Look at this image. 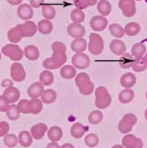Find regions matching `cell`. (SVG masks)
<instances>
[{
  "label": "cell",
  "mask_w": 147,
  "mask_h": 148,
  "mask_svg": "<svg viewBox=\"0 0 147 148\" xmlns=\"http://www.w3.org/2000/svg\"><path fill=\"white\" fill-rule=\"evenodd\" d=\"M39 82L42 83L44 86L51 85L54 82V74L50 71H48V69H45V71L40 73Z\"/></svg>",
  "instance_id": "f546056e"
},
{
  "label": "cell",
  "mask_w": 147,
  "mask_h": 148,
  "mask_svg": "<svg viewBox=\"0 0 147 148\" xmlns=\"http://www.w3.org/2000/svg\"><path fill=\"white\" fill-rule=\"evenodd\" d=\"M145 54H146V46L144 44L137 43L135 45H133L131 48V55L133 56V58H142L144 57Z\"/></svg>",
  "instance_id": "1f68e13d"
},
{
  "label": "cell",
  "mask_w": 147,
  "mask_h": 148,
  "mask_svg": "<svg viewBox=\"0 0 147 148\" xmlns=\"http://www.w3.org/2000/svg\"><path fill=\"white\" fill-rule=\"evenodd\" d=\"M95 106L98 109H105L110 106L112 97L105 86H98L94 91Z\"/></svg>",
  "instance_id": "7a4b0ae2"
},
{
  "label": "cell",
  "mask_w": 147,
  "mask_h": 148,
  "mask_svg": "<svg viewBox=\"0 0 147 148\" xmlns=\"http://www.w3.org/2000/svg\"><path fill=\"white\" fill-rule=\"evenodd\" d=\"M23 38L20 28L18 26H15L8 32V39L11 44H17Z\"/></svg>",
  "instance_id": "7402d4cb"
},
{
  "label": "cell",
  "mask_w": 147,
  "mask_h": 148,
  "mask_svg": "<svg viewBox=\"0 0 147 148\" xmlns=\"http://www.w3.org/2000/svg\"><path fill=\"white\" fill-rule=\"evenodd\" d=\"M136 76L131 72H128L123 74L120 77V84L122 87H124L125 89L128 88H131L135 85L136 83Z\"/></svg>",
  "instance_id": "d6986e66"
},
{
  "label": "cell",
  "mask_w": 147,
  "mask_h": 148,
  "mask_svg": "<svg viewBox=\"0 0 147 148\" xmlns=\"http://www.w3.org/2000/svg\"><path fill=\"white\" fill-rule=\"evenodd\" d=\"M107 23L108 21L107 18L99 15V16H94L91 18L90 26L95 32H102L107 27Z\"/></svg>",
  "instance_id": "7c38bea8"
},
{
  "label": "cell",
  "mask_w": 147,
  "mask_h": 148,
  "mask_svg": "<svg viewBox=\"0 0 147 148\" xmlns=\"http://www.w3.org/2000/svg\"><path fill=\"white\" fill-rule=\"evenodd\" d=\"M47 136L51 142L57 143L58 141L61 140V138L63 136V131H62V129L58 126H52L51 128L48 129Z\"/></svg>",
  "instance_id": "44dd1931"
},
{
  "label": "cell",
  "mask_w": 147,
  "mask_h": 148,
  "mask_svg": "<svg viewBox=\"0 0 147 148\" xmlns=\"http://www.w3.org/2000/svg\"><path fill=\"white\" fill-rule=\"evenodd\" d=\"M111 4L108 1V0H100L97 3V10L100 13L101 16L107 17L108 16L110 12H111Z\"/></svg>",
  "instance_id": "f1b7e54d"
},
{
  "label": "cell",
  "mask_w": 147,
  "mask_h": 148,
  "mask_svg": "<svg viewBox=\"0 0 147 148\" xmlns=\"http://www.w3.org/2000/svg\"><path fill=\"white\" fill-rule=\"evenodd\" d=\"M1 58H2V52L0 51V60H1Z\"/></svg>",
  "instance_id": "91938a15"
},
{
  "label": "cell",
  "mask_w": 147,
  "mask_h": 148,
  "mask_svg": "<svg viewBox=\"0 0 147 148\" xmlns=\"http://www.w3.org/2000/svg\"><path fill=\"white\" fill-rule=\"evenodd\" d=\"M53 23L50 21L49 20H46V18H44V20H41L38 24H37V29L40 34H42L44 35H46L51 34L53 31Z\"/></svg>",
  "instance_id": "ffe728a7"
},
{
  "label": "cell",
  "mask_w": 147,
  "mask_h": 148,
  "mask_svg": "<svg viewBox=\"0 0 147 148\" xmlns=\"http://www.w3.org/2000/svg\"><path fill=\"white\" fill-rule=\"evenodd\" d=\"M67 61L66 52L61 51H53V55L51 58H45L43 61V67L44 69L51 71V69H57L58 68L63 67V65Z\"/></svg>",
  "instance_id": "6da1fadb"
},
{
  "label": "cell",
  "mask_w": 147,
  "mask_h": 148,
  "mask_svg": "<svg viewBox=\"0 0 147 148\" xmlns=\"http://www.w3.org/2000/svg\"><path fill=\"white\" fill-rule=\"evenodd\" d=\"M144 58L146 59V61H147V52H146V54L144 55Z\"/></svg>",
  "instance_id": "680465c9"
},
{
  "label": "cell",
  "mask_w": 147,
  "mask_h": 148,
  "mask_svg": "<svg viewBox=\"0 0 147 148\" xmlns=\"http://www.w3.org/2000/svg\"><path fill=\"white\" fill-rule=\"evenodd\" d=\"M74 6L78 9H86L88 7L94 6L95 4H97V0H73Z\"/></svg>",
  "instance_id": "60d3db41"
},
{
  "label": "cell",
  "mask_w": 147,
  "mask_h": 148,
  "mask_svg": "<svg viewBox=\"0 0 147 148\" xmlns=\"http://www.w3.org/2000/svg\"><path fill=\"white\" fill-rule=\"evenodd\" d=\"M103 113L100 110H94L89 114L88 116V120L91 124L93 125H97L103 120Z\"/></svg>",
  "instance_id": "ab89813d"
},
{
  "label": "cell",
  "mask_w": 147,
  "mask_h": 148,
  "mask_svg": "<svg viewBox=\"0 0 147 148\" xmlns=\"http://www.w3.org/2000/svg\"><path fill=\"white\" fill-rule=\"evenodd\" d=\"M42 14L44 18H46V20H49L51 21L53 18L56 17V9L53 6L51 5H48V4H44L43 7H42Z\"/></svg>",
  "instance_id": "8d00e7d4"
},
{
  "label": "cell",
  "mask_w": 147,
  "mask_h": 148,
  "mask_svg": "<svg viewBox=\"0 0 147 148\" xmlns=\"http://www.w3.org/2000/svg\"><path fill=\"white\" fill-rule=\"evenodd\" d=\"M86 131H87L86 127H84L83 125L80 122H76L73 124L70 128V134L73 138L80 139L84 135Z\"/></svg>",
  "instance_id": "cb8c5ba5"
},
{
  "label": "cell",
  "mask_w": 147,
  "mask_h": 148,
  "mask_svg": "<svg viewBox=\"0 0 147 148\" xmlns=\"http://www.w3.org/2000/svg\"><path fill=\"white\" fill-rule=\"evenodd\" d=\"M18 108H19L21 113L23 114H29L31 112V100H27V99H22L19 102V104L17 105Z\"/></svg>",
  "instance_id": "f6af8a7d"
},
{
  "label": "cell",
  "mask_w": 147,
  "mask_h": 148,
  "mask_svg": "<svg viewBox=\"0 0 147 148\" xmlns=\"http://www.w3.org/2000/svg\"><path fill=\"white\" fill-rule=\"evenodd\" d=\"M17 14L22 21H30L34 17V9L29 4H21L17 9Z\"/></svg>",
  "instance_id": "4fadbf2b"
},
{
  "label": "cell",
  "mask_w": 147,
  "mask_h": 148,
  "mask_svg": "<svg viewBox=\"0 0 147 148\" xmlns=\"http://www.w3.org/2000/svg\"><path fill=\"white\" fill-rule=\"evenodd\" d=\"M10 106V102L8 100L5 95H0V111L1 112H7Z\"/></svg>",
  "instance_id": "7dc6e473"
},
{
  "label": "cell",
  "mask_w": 147,
  "mask_h": 148,
  "mask_svg": "<svg viewBox=\"0 0 147 148\" xmlns=\"http://www.w3.org/2000/svg\"><path fill=\"white\" fill-rule=\"evenodd\" d=\"M122 145L125 148H142L144 142L141 138H138L131 133H128L122 138Z\"/></svg>",
  "instance_id": "ba28073f"
},
{
  "label": "cell",
  "mask_w": 147,
  "mask_h": 148,
  "mask_svg": "<svg viewBox=\"0 0 147 148\" xmlns=\"http://www.w3.org/2000/svg\"><path fill=\"white\" fill-rule=\"evenodd\" d=\"M67 32L68 35L70 37H73L74 39L76 38H83L85 34V28L81 23H75L72 22L67 28Z\"/></svg>",
  "instance_id": "8fae6325"
},
{
  "label": "cell",
  "mask_w": 147,
  "mask_h": 148,
  "mask_svg": "<svg viewBox=\"0 0 147 148\" xmlns=\"http://www.w3.org/2000/svg\"><path fill=\"white\" fill-rule=\"evenodd\" d=\"M76 68L70 65H65L60 69V76L66 80H70V79L76 77Z\"/></svg>",
  "instance_id": "4316f807"
},
{
  "label": "cell",
  "mask_w": 147,
  "mask_h": 148,
  "mask_svg": "<svg viewBox=\"0 0 147 148\" xmlns=\"http://www.w3.org/2000/svg\"><path fill=\"white\" fill-rule=\"evenodd\" d=\"M46 148H60V145L57 142H51L47 145Z\"/></svg>",
  "instance_id": "db71d44e"
},
{
  "label": "cell",
  "mask_w": 147,
  "mask_h": 148,
  "mask_svg": "<svg viewBox=\"0 0 147 148\" xmlns=\"http://www.w3.org/2000/svg\"><path fill=\"white\" fill-rule=\"evenodd\" d=\"M112 148H125L123 145H114Z\"/></svg>",
  "instance_id": "9f6ffc18"
},
{
  "label": "cell",
  "mask_w": 147,
  "mask_h": 148,
  "mask_svg": "<svg viewBox=\"0 0 147 148\" xmlns=\"http://www.w3.org/2000/svg\"><path fill=\"white\" fill-rule=\"evenodd\" d=\"M72 65L76 69H84L90 66V58L84 53H76L72 57Z\"/></svg>",
  "instance_id": "9c48e42d"
},
{
  "label": "cell",
  "mask_w": 147,
  "mask_h": 148,
  "mask_svg": "<svg viewBox=\"0 0 147 148\" xmlns=\"http://www.w3.org/2000/svg\"><path fill=\"white\" fill-rule=\"evenodd\" d=\"M10 132V124L6 121H0V137L6 136Z\"/></svg>",
  "instance_id": "681fc988"
},
{
  "label": "cell",
  "mask_w": 147,
  "mask_h": 148,
  "mask_svg": "<svg viewBox=\"0 0 147 148\" xmlns=\"http://www.w3.org/2000/svg\"><path fill=\"white\" fill-rule=\"evenodd\" d=\"M137 1H141V0H137Z\"/></svg>",
  "instance_id": "6125c7cd"
},
{
  "label": "cell",
  "mask_w": 147,
  "mask_h": 148,
  "mask_svg": "<svg viewBox=\"0 0 147 148\" xmlns=\"http://www.w3.org/2000/svg\"><path fill=\"white\" fill-rule=\"evenodd\" d=\"M1 52L4 56L10 58L12 61L18 62L22 59L24 56V52L19 45L15 44H8L5 46H3Z\"/></svg>",
  "instance_id": "3957f363"
},
{
  "label": "cell",
  "mask_w": 147,
  "mask_h": 148,
  "mask_svg": "<svg viewBox=\"0 0 147 148\" xmlns=\"http://www.w3.org/2000/svg\"><path fill=\"white\" fill-rule=\"evenodd\" d=\"M7 117L8 119L10 120H17L18 119L20 118V115H21V111L19 109V108H18L17 105H14L12 104L10 106V108H8V109L7 110Z\"/></svg>",
  "instance_id": "74e56055"
},
{
  "label": "cell",
  "mask_w": 147,
  "mask_h": 148,
  "mask_svg": "<svg viewBox=\"0 0 147 148\" xmlns=\"http://www.w3.org/2000/svg\"><path fill=\"white\" fill-rule=\"evenodd\" d=\"M131 69H133V71H135V72L144 71L147 69V61L144 58V57L135 58L134 62H133V64H132Z\"/></svg>",
  "instance_id": "d590c367"
},
{
  "label": "cell",
  "mask_w": 147,
  "mask_h": 148,
  "mask_svg": "<svg viewBox=\"0 0 147 148\" xmlns=\"http://www.w3.org/2000/svg\"><path fill=\"white\" fill-rule=\"evenodd\" d=\"M144 117H145V119H147V108H146V110H145V112H144Z\"/></svg>",
  "instance_id": "6f0895ef"
},
{
  "label": "cell",
  "mask_w": 147,
  "mask_h": 148,
  "mask_svg": "<svg viewBox=\"0 0 147 148\" xmlns=\"http://www.w3.org/2000/svg\"><path fill=\"white\" fill-rule=\"evenodd\" d=\"M109 48L113 54L118 56V57H120V56L126 53V45L124 44V42H122L119 39L112 40L109 45Z\"/></svg>",
  "instance_id": "2e32d148"
},
{
  "label": "cell",
  "mask_w": 147,
  "mask_h": 148,
  "mask_svg": "<svg viewBox=\"0 0 147 148\" xmlns=\"http://www.w3.org/2000/svg\"><path fill=\"white\" fill-rule=\"evenodd\" d=\"M118 8L122 10L123 15L127 18H131L136 13L135 0H119Z\"/></svg>",
  "instance_id": "52a82bcc"
},
{
  "label": "cell",
  "mask_w": 147,
  "mask_h": 148,
  "mask_svg": "<svg viewBox=\"0 0 147 148\" xmlns=\"http://www.w3.org/2000/svg\"><path fill=\"white\" fill-rule=\"evenodd\" d=\"M84 143L89 148H94L99 143V137L95 133H88L85 136Z\"/></svg>",
  "instance_id": "b9f144b4"
},
{
  "label": "cell",
  "mask_w": 147,
  "mask_h": 148,
  "mask_svg": "<svg viewBox=\"0 0 147 148\" xmlns=\"http://www.w3.org/2000/svg\"><path fill=\"white\" fill-rule=\"evenodd\" d=\"M2 87L4 88H8V87H12L13 86V82L11 80H10V79H5L2 83H1Z\"/></svg>",
  "instance_id": "816d5d0a"
},
{
  "label": "cell",
  "mask_w": 147,
  "mask_h": 148,
  "mask_svg": "<svg viewBox=\"0 0 147 148\" xmlns=\"http://www.w3.org/2000/svg\"><path fill=\"white\" fill-rule=\"evenodd\" d=\"M7 1L8 4L12 5V6H18V5H21L23 0H7Z\"/></svg>",
  "instance_id": "f5cc1de1"
},
{
  "label": "cell",
  "mask_w": 147,
  "mask_h": 148,
  "mask_svg": "<svg viewBox=\"0 0 147 148\" xmlns=\"http://www.w3.org/2000/svg\"><path fill=\"white\" fill-rule=\"evenodd\" d=\"M31 114L37 115L43 110V102L39 98H31Z\"/></svg>",
  "instance_id": "ee69618b"
},
{
  "label": "cell",
  "mask_w": 147,
  "mask_h": 148,
  "mask_svg": "<svg viewBox=\"0 0 147 148\" xmlns=\"http://www.w3.org/2000/svg\"><path fill=\"white\" fill-rule=\"evenodd\" d=\"M87 42L84 38H76L72 41L70 47L75 53H83L87 48Z\"/></svg>",
  "instance_id": "603a6c76"
},
{
  "label": "cell",
  "mask_w": 147,
  "mask_h": 148,
  "mask_svg": "<svg viewBox=\"0 0 147 148\" xmlns=\"http://www.w3.org/2000/svg\"><path fill=\"white\" fill-rule=\"evenodd\" d=\"M51 48H52V51H61V52H66V50H67L66 45L60 41L54 42L51 45Z\"/></svg>",
  "instance_id": "c3c4849f"
},
{
  "label": "cell",
  "mask_w": 147,
  "mask_h": 148,
  "mask_svg": "<svg viewBox=\"0 0 147 148\" xmlns=\"http://www.w3.org/2000/svg\"><path fill=\"white\" fill-rule=\"evenodd\" d=\"M48 128L44 123H37L31 128V134L35 140H41L45 133H47Z\"/></svg>",
  "instance_id": "5bb4252c"
},
{
  "label": "cell",
  "mask_w": 147,
  "mask_h": 148,
  "mask_svg": "<svg viewBox=\"0 0 147 148\" xmlns=\"http://www.w3.org/2000/svg\"><path fill=\"white\" fill-rule=\"evenodd\" d=\"M88 50L91 54L94 56H98L103 52L104 50V40L102 36L96 32H93L89 37Z\"/></svg>",
  "instance_id": "277c9868"
},
{
  "label": "cell",
  "mask_w": 147,
  "mask_h": 148,
  "mask_svg": "<svg viewBox=\"0 0 147 148\" xmlns=\"http://www.w3.org/2000/svg\"><path fill=\"white\" fill-rule=\"evenodd\" d=\"M145 97H146V99H147V91H146V94H145Z\"/></svg>",
  "instance_id": "94428289"
},
{
  "label": "cell",
  "mask_w": 147,
  "mask_h": 148,
  "mask_svg": "<svg viewBox=\"0 0 147 148\" xmlns=\"http://www.w3.org/2000/svg\"><path fill=\"white\" fill-rule=\"evenodd\" d=\"M80 92L82 95H90L91 94H93V92L94 91V84L93 82H91L88 85H86L84 87L79 89Z\"/></svg>",
  "instance_id": "bcb514c9"
},
{
  "label": "cell",
  "mask_w": 147,
  "mask_h": 148,
  "mask_svg": "<svg viewBox=\"0 0 147 148\" xmlns=\"http://www.w3.org/2000/svg\"><path fill=\"white\" fill-rule=\"evenodd\" d=\"M10 76L12 81L21 82L26 79V71L23 66L19 62H14L10 67Z\"/></svg>",
  "instance_id": "8992f818"
},
{
  "label": "cell",
  "mask_w": 147,
  "mask_h": 148,
  "mask_svg": "<svg viewBox=\"0 0 147 148\" xmlns=\"http://www.w3.org/2000/svg\"><path fill=\"white\" fill-rule=\"evenodd\" d=\"M137 123V117L132 113H128L123 116L118 123V131L121 133L128 134L131 132L133 126Z\"/></svg>",
  "instance_id": "5b68a950"
},
{
  "label": "cell",
  "mask_w": 147,
  "mask_h": 148,
  "mask_svg": "<svg viewBox=\"0 0 147 148\" xmlns=\"http://www.w3.org/2000/svg\"><path fill=\"white\" fill-rule=\"evenodd\" d=\"M90 82H91V78L88 73L81 72L78 74V75H76V77H75V83L79 89H81V88L84 87L86 85H88Z\"/></svg>",
  "instance_id": "4dcf8cb0"
},
{
  "label": "cell",
  "mask_w": 147,
  "mask_h": 148,
  "mask_svg": "<svg viewBox=\"0 0 147 148\" xmlns=\"http://www.w3.org/2000/svg\"><path fill=\"white\" fill-rule=\"evenodd\" d=\"M19 143L22 147H29L33 143L34 138L31 136V132H27V131H22L19 133Z\"/></svg>",
  "instance_id": "484cf974"
},
{
  "label": "cell",
  "mask_w": 147,
  "mask_h": 148,
  "mask_svg": "<svg viewBox=\"0 0 147 148\" xmlns=\"http://www.w3.org/2000/svg\"><path fill=\"white\" fill-rule=\"evenodd\" d=\"M60 148H75L71 143H64L63 145L60 146Z\"/></svg>",
  "instance_id": "11a10c76"
},
{
  "label": "cell",
  "mask_w": 147,
  "mask_h": 148,
  "mask_svg": "<svg viewBox=\"0 0 147 148\" xmlns=\"http://www.w3.org/2000/svg\"><path fill=\"white\" fill-rule=\"evenodd\" d=\"M108 30L110 32V34H111L114 37H116L117 39H119V38H122L125 34V30H124V28L118 24V23H112V24H110L108 26Z\"/></svg>",
  "instance_id": "836d02e7"
},
{
  "label": "cell",
  "mask_w": 147,
  "mask_h": 148,
  "mask_svg": "<svg viewBox=\"0 0 147 148\" xmlns=\"http://www.w3.org/2000/svg\"><path fill=\"white\" fill-rule=\"evenodd\" d=\"M70 18L73 22L75 23H81L84 21L85 18V15L83 10L81 9H78V8H74L73 10L70 12Z\"/></svg>",
  "instance_id": "7bdbcfd3"
},
{
  "label": "cell",
  "mask_w": 147,
  "mask_h": 148,
  "mask_svg": "<svg viewBox=\"0 0 147 148\" xmlns=\"http://www.w3.org/2000/svg\"><path fill=\"white\" fill-rule=\"evenodd\" d=\"M44 3V0H30L31 7L34 8H39L41 7H43Z\"/></svg>",
  "instance_id": "f907efd6"
},
{
  "label": "cell",
  "mask_w": 147,
  "mask_h": 148,
  "mask_svg": "<svg viewBox=\"0 0 147 148\" xmlns=\"http://www.w3.org/2000/svg\"><path fill=\"white\" fill-rule=\"evenodd\" d=\"M17 26L20 28L23 37H33L38 32L37 25L31 21H27L21 24H18Z\"/></svg>",
  "instance_id": "30bf717a"
},
{
  "label": "cell",
  "mask_w": 147,
  "mask_h": 148,
  "mask_svg": "<svg viewBox=\"0 0 147 148\" xmlns=\"http://www.w3.org/2000/svg\"><path fill=\"white\" fill-rule=\"evenodd\" d=\"M124 30H125V34L128 36H135L141 32V26L139 23L132 21L129 22L124 28Z\"/></svg>",
  "instance_id": "e575fe53"
},
{
  "label": "cell",
  "mask_w": 147,
  "mask_h": 148,
  "mask_svg": "<svg viewBox=\"0 0 147 148\" xmlns=\"http://www.w3.org/2000/svg\"><path fill=\"white\" fill-rule=\"evenodd\" d=\"M134 58L131 54H128L125 53L124 55L120 56V58H119V66L122 69H129L132 67V64L134 62Z\"/></svg>",
  "instance_id": "d6a6232c"
},
{
  "label": "cell",
  "mask_w": 147,
  "mask_h": 148,
  "mask_svg": "<svg viewBox=\"0 0 147 148\" xmlns=\"http://www.w3.org/2000/svg\"><path fill=\"white\" fill-rule=\"evenodd\" d=\"M57 94L56 91L53 89H46L44 91L42 96H41V100H42L44 104L49 105L54 103L57 100Z\"/></svg>",
  "instance_id": "83f0119b"
},
{
  "label": "cell",
  "mask_w": 147,
  "mask_h": 148,
  "mask_svg": "<svg viewBox=\"0 0 147 148\" xmlns=\"http://www.w3.org/2000/svg\"><path fill=\"white\" fill-rule=\"evenodd\" d=\"M134 95H135L134 91L131 89V88H128V89H124L119 92L118 100L122 104H129L130 102L133 100Z\"/></svg>",
  "instance_id": "d4e9b609"
},
{
  "label": "cell",
  "mask_w": 147,
  "mask_h": 148,
  "mask_svg": "<svg viewBox=\"0 0 147 148\" xmlns=\"http://www.w3.org/2000/svg\"><path fill=\"white\" fill-rule=\"evenodd\" d=\"M19 143V138L13 133H8L6 136H4V145L8 148L15 147Z\"/></svg>",
  "instance_id": "f35d334b"
},
{
  "label": "cell",
  "mask_w": 147,
  "mask_h": 148,
  "mask_svg": "<svg viewBox=\"0 0 147 148\" xmlns=\"http://www.w3.org/2000/svg\"><path fill=\"white\" fill-rule=\"evenodd\" d=\"M3 95H5L7 97L8 100L10 102V104H14L19 100L21 96V92L18 88L12 86V87L6 88L3 92Z\"/></svg>",
  "instance_id": "e0dca14e"
},
{
  "label": "cell",
  "mask_w": 147,
  "mask_h": 148,
  "mask_svg": "<svg viewBox=\"0 0 147 148\" xmlns=\"http://www.w3.org/2000/svg\"><path fill=\"white\" fill-rule=\"evenodd\" d=\"M44 91V85L40 82H36L31 83L29 86L28 90H27V94L31 97V99L39 98V97L42 96Z\"/></svg>",
  "instance_id": "9a60e30c"
},
{
  "label": "cell",
  "mask_w": 147,
  "mask_h": 148,
  "mask_svg": "<svg viewBox=\"0 0 147 148\" xmlns=\"http://www.w3.org/2000/svg\"><path fill=\"white\" fill-rule=\"evenodd\" d=\"M24 56L27 59L31 60V61H35L37 60L40 57V52L37 46H35L34 45H27L23 50Z\"/></svg>",
  "instance_id": "ac0fdd59"
}]
</instances>
